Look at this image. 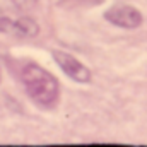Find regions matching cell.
<instances>
[{
  "label": "cell",
  "mask_w": 147,
  "mask_h": 147,
  "mask_svg": "<svg viewBox=\"0 0 147 147\" xmlns=\"http://www.w3.org/2000/svg\"><path fill=\"white\" fill-rule=\"evenodd\" d=\"M21 80L28 96L41 108H53L60 98V82L46 69L28 62L21 70Z\"/></svg>",
  "instance_id": "6da1fadb"
},
{
  "label": "cell",
  "mask_w": 147,
  "mask_h": 147,
  "mask_svg": "<svg viewBox=\"0 0 147 147\" xmlns=\"http://www.w3.org/2000/svg\"><path fill=\"white\" fill-rule=\"evenodd\" d=\"M19 10H31V9H34L38 5V2L39 0H10Z\"/></svg>",
  "instance_id": "5b68a950"
},
{
  "label": "cell",
  "mask_w": 147,
  "mask_h": 147,
  "mask_svg": "<svg viewBox=\"0 0 147 147\" xmlns=\"http://www.w3.org/2000/svg\"><path fill=\"white\" fill-rule=\"evenodd\" d=\"M0 82H2V75H0Z\"/></svg>",
  "instance_id": "52a82bcc"
},
{
  "label": "cell",
  "mask_w": 147,
  "mask_h": 147,
  "mask_svg": "<svg viewBox=\"0 0 147 147\" xmlns=\"http://www.w3.org/2000/svg\"><path fill=\"white\" fill-rule=\"evenodd\" d=\"M12 19H9V17H5V16H2L0 14V33H7V34H10L12 33Z\"/></svg>",
  "instance_id": "8992f818"
},
{
  "label": "cell",
  "mask_w": 147,
  "mask_h": 147,
  "mask_svg": "<svg viewBox=\"0 0 147 147\" xmlns=\"http://www.w3.org/2000/svg\"><path fill=\"white\" fill-rule=\"evenodd\" d=\"M105 19L108 22H111L113 26H118V28H123V29H135L144 21L139 9H135L134 5H128V3L111 5L105 12Z\"/></svg>",
  "instance_id": "7a4b0ae2"
},
{
  "label": "cell",
  "mask_w": 147,
  "mask_h": 147,
  "mask_svg": "<svg viewBox=\"0 0 147 147\" xmlns=\"http://www.w3.org/2000/svg\"><path fill=\"white\" fill-rule=\"evenodd\" d=\"M51 55H53L57 65L62 69V72L65 74V75H69L72 80L80 82V84L91 82V79H92V72H91L82 62H79L74 55L67 53V51H60V50H55Z\"/></svg>",
  "instance_id": "3957f363"
},
{
  "label": "cell",
  "mask_w": 147,
  "mask_h": 147,
  "mask_svg": "<svg viewBox=\"0 0 147 147\" xmlns=\"http://www.w3.org/2000/svg\"><path fill=\"white\" fill-rule=\"evenodd\" d=\"M39 33V24L31 16H22L12 22V33L17 38H34Z\"/></svg>",
  "instance_id": "277c9868"
}]
</instances>
